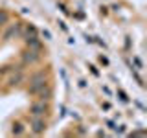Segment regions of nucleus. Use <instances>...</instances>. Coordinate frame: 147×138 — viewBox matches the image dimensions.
I'll use <instances>...</instances> for the list:
<instances>
[{"label":"nucleus","instance_id":"obj_1","mask_svg":"<svg viewBox=\"0 0 147 138\" xmlns=\"http://www.w3.org/2000/svg\"><path fill=\"white\" fill-rule=\"evenodd\" d=\"M48 74L44 70H39L35 74H31L30 76V87H28V96H31V98H35L37 94H39V90L42 89L44 85H48Z\"/></svg>","mask_w":147,"mask_h":138},{"label":"nucleus","instance_id":"obj_2","mask_svg":"<svg viewBox=\"0 0 147 138\" xmlns=\"http://www.w3.org/2000/svg\"><path fill=\"white\" fill-rule=\"evenodd\" d=\"M42 59V52L40 50H35V48H28L22 50L20 52V63L24 64V66H31V64H37Z\"/></svg>","mask_w":147,"mask_h":138},{"label":"nucleus","instance_id":"obj_3","mask_svg":"<svg viewBox=\"0 0 147 138\" xmlns=\"http://www.w3.org/2000/svg\"><path fill=\"white\" fill-rule=\"evenodd\" d=\"M46 129H48V122L44 120V116H31L30 118V131H31V135L40 136V135L46 133Z\"/></svg>","mask_w":147,"mask_h":138},{"label":"nucleus","instance_id":"obj_4","mask_svg":"<svg viewBox=\"0 0 147 138\" xmlns=\"http://www.w3.org/2000/svg\"><path fill=\"white\" fill-rule=\"evenodd\" d=\"M7 28L4 30V33H2V41H11L13 37H22V28H24V24L22 22H13V24H6Z\"/></svg>","mask_w":147,"mask_h":138},{"label":"nucleus","instance_id":"obj_5","mask_svg":"<svg viewBox=\"0 0 147 138\" xmlns=\"http://www.w3.org/2000/svg\"><path fill=\"white\" fill-rule=\"evenodd\" d=\"M48 112H50V105H48V101L35 99L33 103L30 105V116H46Z\"/></svg>","mask_w":147,"mask_h":138},{"label":"nucleus","instance_id":"obj_6","mask_svg":"<svg viewBox=\"0 0 147 138\" xmlns=\"http://www.w3.org/2000/svg\"><path fill=\"white\" fill-rule=\"evenodd\" d=\"M22 81H24V70H17V72H13L11 76L7 77V81H6L7 85L6 87H7L9 90H11V89H17V87H20Z\"/></svg>","mask_w":147,"mask_h":138},{"label":"nucleus","instance_id":"obj_7","mask_svg":"<svg viewBox=\"0 0 147 138\" xmlns=\"http://www.w3.org/2000/svg\"><path fill=\"white\" fill-rule=\"evenodd\" d=\"M26 133H28L26 123L22 122V120H15V122H13V125H11V135L13 136H24Z\"/></svg>","mask_w":147,"mask_h":138},{"label":"nucleus","instance_id":"obj_8","mask_svg":"<svg viewBox=\"0 0 147 138\" xmlns=\"http://www.w3.org/2000/svg\"><path fill=\"white\" fill-rule=\"evenodd\" d=\"M52 98H53V87L50 85V83H48V85H44L42 89L39 90V94L35 96V99H42V101H50Z\"/></svg>","mask_w":147,"mask_h":138},{"label":"nucleus","instance_id":"obj_9","mask_svg":"<svg viewBox=\"0 0 147 138\" xmlns=\"http://www.w3.org/2000/svg\"><path fill=\"white\" fill-rule=\"evenodd\" d=\"M9 22V13L6 11V9H0V28L6 26Z\"/></svg>","mask_w":147,"mask_h":138},{"label":"nucleus","instance_id":"obj_10","mask_svg":"<svg viewBox=\"0 0 147 138\" xmlns=\"http://www.w3.org/2000/svg\"><path fill=\"white\" fill-rule=\"evenodd\" d=\"M132 63L136 64V70H144V63H142V59L138 55H132Z\"/></svg>","mask_w":147,"mask_h":138},{"label":"nucleus","instance_id":"obj_11","mask_svg":"<svg viewBox=\"0 0 147 138\" xmlns=\"http://www.w3.org/2000/svg\"><path fill=\"white\" fill-rule=\"evenodd\" d=\"M118 96H119V99H121L123 103H129V98H127V94H125V92H123L121 89L118 90Z\"/></svg>","mask_w":147,"mask_h":138},{"label":"nucleus","instance_id":"obj_12","mask_svg":"<svg viewBox=\"0 0 147 138\" xmlns=\"http://www.w3.org/2000/svg\"><path fill=\"white\" fill-rule=\"evenodd\" d=\"M40 35H42L46 41H50V39H52V33H50L48 30H42V31H40Z\"/></svg>","mask_w":147,"mask_h":138},{"label":"nucleus","instance_id":"obj_13","mask_svg":"<svg viewBox=\"0 0 147 138\" xmlns=\"http://www.w3.org/2000/svg\"><path fill=\"white\" fill-rule=\"evenodd\" d=\"M99 63L107 66V64H109V59H107V57H103V55H99Z\"/></svg>","mask_w":147,"mask_h":138},{"label":"nucleus","instance_id":"obj_14","mask_svg":"<svg viewBox=\"0 0 147 138\" xmlns=\"http://www.w3.org/2000/svg\"><path fill=\"white\" fill-rule=\"evenodd\" d=\"M101 107H103L105 110H109V109H110V103H107V101H105V103H101Z\"/></svg>","mask_w":147,"mask_h":138},{"label":"nucleus","instance_id":"obj_15","mask_svg":"<svg viewBox=\"0 0 147 138\" xmlns=\"http://www.w3.org/2000/svg\"><path fill=\"white\" fill-rule=\"evenodd\" d=\"M90 68H92V74H94V76H99V72L96 70V66H92V64H90Z\"/></svg>","mask_w":147,"mask_h":138},{"label":"nucleus","instance_id":"obj_16","mask_svg":"<svg viewBox=\"0 0 147 138\" xmlns=\"http://www.w3.org/2000/svg\"><path fill=\"white\" fill-rule=\"evenodd\" d=\"M132 135H136V136H142V135H145V131H136V133H132Z\"/></svg>","mask_w":147,"mask_h":138}]
</instances>
